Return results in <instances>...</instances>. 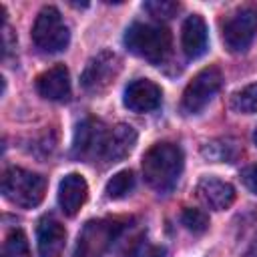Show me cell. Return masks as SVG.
Wrapping results in <instances>:
<instances>
[{
	"mask_svg": "<svg viewBox=\"0 0 257 257\" xmlns=\"http://www.w3.org/2000/svg\"><path fill=\"white\" fill-rule=\"evenodd\" d=\"M46 193V179L38 173L10 167L2 175V195L16 207L32 209L42 203Z\"/></svg>",
	"mask_w": 257,
	"mask_h": 257,
	"instance_id": "3",
	"label": "cell"
},
{
	"mask_svg": "<svg viewBox=\"0 0 257 257\" xmlns=\"http://www.w3.org/2000/svg\"><path fill=\"white\" fill-rule=\"evenodd\" d=\"M181 46L187 58H199L207 52V24L203 16L191 14L181 28Z\"/></svg>",
	"mask_w": 257,
	"mask_h": 257,
	"instance_id": "16",
	"label": "cell"
},
{
	"mask_svg": "<svg viewBox=\"0 0 257 257\" xmlns=\"http://www.w3.org/2000/svg\"><path fill=\"white\" fill-rule=\"evenodd\" d=\"M253 141H255V145H257V128H255V133H253Z\"/></svg>",
	"mask_w": 257,
	"mask_h": 257,
	"instance_id": "23",
	"label": "cell"
},
{
	"mask_svg": "<svg viewBox=\"0 0 257 257\" xmlns=\"http://www.w3.org/2000/svg\"><path fill=\"white\" fill-rule=\"evenodd\" d=\"M106 126L100 120L94 118H84L74 131V141H72V153L78 159H100L104 141H106Z\"/></svg>",
	"mask_w": 257,
	"mask_h": 257,
	"instance_id": "9",
	"label": "cell"
},
{
	"mask_svg": "<svg viewBox=\"0 0 257 257\" xmlns=\"http://www.w3.org/2000/svg\"><path fill=\"white\" fill-rule=\"evenodd\" d=\"M221 82H223V76L217 66H207L199 70L183 92V98H181L183 112L197 114L199 110H203L209 104V100L217 94V90L221 88Z\"/></svg>",
	"mask_w": 257,
	"mask_h": 257,
	"instance_id": "6",
	"label": "cell"
},
{
	"mask_svg": "<svg viewBox=\"0 0 257 257\" xmlns=\"http://www.w3.org/2000/svg\"><path fill=\"white\" fill-rule=\"evenodd\" d=\"M143 8L153 16V18H159V20H169L177 14L179 10V4L177 2H171V0H151V2H145Z\"/></svg>",
	"mask_w": 257,
	"mask_h": 257,
	"instance_id": "21",
	"label": "cell"
},
{
	"mask_svg": "<svg viewBox=\"0 0 257 257\" xmlns=\"http://www.w3.org/2000/svg\"><path fill=\"white\" fill-rule=\"evenodd\" d=\"M197 197L213 211H225L235 201V189L231 183L217 177H203L197 183Z\"/></svg>",
	"mask_w": 257,
	"mask_h": 257,
	"instance_id": "12",
	"label": "cell"
},
{
	"mask_svg": "<svg viewBox=\"0 0 257 257\" xmlns=\"http://www.w3.org/2000/svg\"><path fill=\"white\" fill-rule=\"evenodd\" d=\"M181 221H183V225H185L189 231H193V233H197V235H201V233H205V231L209 229V217H207V213L201 211V209L185 207L183 213H181Z\"/></svg>",
	"mask_w": 257,
	"mask_h": 257,
	"instance_id": "20",
	"label": "cell"
},
{
	"mask_svg": "<svg viewBox=\"0 0 257 257\" xmlns=\"http://www.w3.org/2000/svg\"><path fill=\"white\" fill-rule=\"evenodd\" d=\"M38 257H60L66 245V229L52 217H44L36 229Z\"/></svg>",
	"mask_w": 257,
	"mask_h": 257,
	"instance_id": "14",
	"label": "cell"
},
{
	"mask_svg": "<svg viewBox=\"0 0 257 257\" xmlns=\"http://www.w3.org/2000/svg\"><path fill=\"white\" fill-rule=\"evenodd\" d=\"M118 231L120 225L116 221H108V219L88 221L78 233L72 257H102L116 239Z\"/></svg>",
	"mask_w": 257,
	"mask_h": 257,
	"instance_id": "5",
	"label": "cell"
},
{
	"mask_svg": "<svg viewBox=\"0 0 257 257\" xmlns=\"http://www.w3.org/2000/svg\"><path fill=\"white\" fill-rule=\"evenodd\" d=\"M120 68V60L114 52L110 50H100L96 56H92L82 72V88L90 94H98L104 92L110 82L114 80V76L118 74Z\"/></svg>",
	"mask_w": 257,
	"mask_h": 257,
	"instance_id": "8",
	"label": "cell"
},
{
	"mask_svg": "<svg viewBox=\"0 0 257 257\" xmlns=\"http://www.w3.org/2000/svg\"><path fill=\"white\" fill-rule=\"evenodd\" d=\"M88 197V185L82 175L68 173L58 185V205L64 215L74 217Z\"/></svg>",
	"mask_w": 257,
	"mask_h": 257,
	"instance_id": "13",
	"label": "cell"
},
{
	"mask_svg": "<svg viewBox=\"0 0 257 257\" xmlns=\"http://www.w3.org/2000/svg\"><path fill=\"white\" fill-rule=\"evenodd\" d=\"M241 179H243L245 187H247L251 193H255V195H257V165H251V167H247V169L243 171Z\"/></svg>",
	"mask_w": 257,
	"mask_h": 257,
	"instance_id": "22",
	"label": "cell"
},
{
	"mask_svg": "<svg viewBox=\"0 0 257 257\" xmlns=\"http://www.w3.org/2000/svg\"><path fill=\"white\" fill-rule=\"evenodd\" d=\"M2 257H30L28 239H26V235H24L20 229L10 231L8 237L4 239V245H2Z\"/></svg>",
	"mask_w": 257,
	"mask_h": 257,
	"instance_id": "18",
	"label": "cell"
},
{
	"mask_svg": "<svg viewBox=\"0 0 257 257\" xmlns=\"http://www.w3.org/2000/svg\"><path fill=\"white\" fill-rule=\"evenodd\" d=\"M133 187H135V175L131 171H118L116 175H112V179H108L104 191L108 199H122L133 191Z\"/></svg>",
	"mask_w": 257,
	"mask_h": 257,
	"instance_id": "17",
	"label": "cell"
},
{
	"mask_svg": "<svg viewBox=\"0 0 257 257\" xmlns=\"http://www.w3.org/2000/svg\"><path fill=\"white\" fill-rule=\"evenodd\" d=\"M36 90L48 100H66L70 96V74L64 64L44 70L36 78Z\"/></svg>",
	"mask_w": 257,
	"mask_h": 257,
	"instance_id": "15",
	"label": "cell"
},
{
	"mask_svg": "<svg viewBox=\"0 0 257 257\" xmlns=\"http://www.w3.org/2000/svg\"><path fill=\"white\" fill-rule=\"evenodd\" d=\"M233 108L243 114H253L257 112V82L247 84L233 96Z\"/></svg>",
	"mask_w": 257,
	"mask_h": 257,
	"instance_id": "19",
	"label": "cell"
},
{
	"mask_svg": "<svg viewBox=\"0 0 257 257\" xmlns=\"http://www.w3.org/2000/svg\"><path fill=\"white\" fill-rule=\"evenodd\" d=\"M135 145H137V131L131 124L120 122V124H116L108 131L102 153H100V159L104 163H118V161H122L124 157L131 155Z\"/></svg>",
	"mask_w": 257,
	"mask_h": 257,
	"instance_id": "11",
	"label": "cell"
},
{
	"mask_svg": "<svg viewBox=\"0 0 257 257\" xmlns=\"http://www.w3.org/2000/svg\"><path fill=\"white\" fill-rule=\"evenodd\" d=\"M32 42L44 52H60L70 42L68 26L54 6H44L32 26Z\"/></svg>",
	"mask_w": 257,
	"mask_h": 257,
	"instance_id": "4",
	"label": "cell"
},
{
	"mask_svg": "<svg viewBox=\"0 0 257 257\" xmlns=\"http://www.w3.org/2000/svg\"><path fill=\"white\" fill-rule=\"evenodd\" d=\"M171 42V32L161 24L135 22L124 32V46L151 64H161L169 58Z\"/></svg>",
	"mask_w": 257,
	"mask_h": 257,
	"instance_id": "2",
	"label": "cell"
},
{
	"mask_svg": "<svg viewBox=\"0 0 257 257\" xmlns=\"http://www.w3.org/2000/svg\"><path fill=\"white\" fill-rule=\"evenodd\" d=\"M257 34V8L243 6L223 24V42L231 52H245Z\"/></svg>",
	"mask_w": 257,
	"mask_h": 257,
	"instance_id": "7",
	"label": "cell"
},
{
	"mask_svg": "<svg viewBox=\"0 0 257 257\" xmlns=\"http://www.w3.org/2000/svg\"><path fill=\"white\" fill-rule=\"evenodd\" d=\"M161 88L149 78H137L124 88L122 102L133 112H151L161 106Z\"/></svg>",
	"mask_w": 257,
	"mask_h": 257,
	"instance_id": "10",
	"label": "cell"
},
{
	"mask_svg": "<svg viewBox=\"0 0 257 257\" xmlns=\"http://www.w3.org/2000/svg\"><path fill=\"white\" fill-rule=\"evenodd\" d=\"M183 173V151L173 143H157L143 157V177L159 193L171 191Z\"/></svg>",
	"mask_w": 257,
	"mask_h": 257,
	"instance_id": "1",
	"label": "cell"
}]
</instances>
